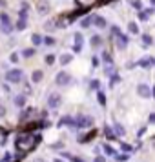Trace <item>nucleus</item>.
Here are the masks:
<instances>
[{
    "mask_svg": "<svg viewBox=\"0 0 155 162\" xmlns=\"http://www.w3.org/2000/svg\"><path fill=\"white\" fill-rule=\"evenodd\" d=\"M26 27H28L26 26V18H20V20L17 22V29H18V31H24Z\"/></svg>",
    "mask_w": 155,
    "mask_h": 162,
    "instance_id": "nucleus-12",
    "label": "nucleus"
},
{
    "mask_svg": "<svg viewBox=\"0 0 155 162\" xmlns=\"http://www.w3.org/2000/svg\"><path fill=\"white\" fill-rule=\"evenodd\" d=\"M106 137H108V139H113V137H115L113 129H109V127H106Z\"/></svg>",
    "mask_w": 155,
    "mask_h": 162,
    "instance_id": "nucleus-28",
    "label": "nucleus"
},
{
    "mask_svg": "<svg viewBox=\"0 0 155 162\" xmlns=\"http://www.w3.org/2000/svg\"><path fill=\"white\" fill-rule=\"evenodd\" d=\"M42 40H44V42H46V44H48V46H53V44H55V40H53V37H46V38H42Z\"/></svg>",
    "mask_w": 155,
    "mask_h": 162,
    "instance_id": "nucleus-24",
    "label": "nucleus"
},
{
    "mask_svg": "<svg viewBox=\"0 0 155 162\" xmlns=\"http://www.w3.org/2000/svg\"><path fill=\"white\" fill-rule=\"evenodd\" d=\"M69 159H71V160H73V162H84V160H82V159H77V157H69Z\"/></svg>",
    "mask_w": 155,
    "mask_h": 162,
    "instance_id": "nucleus-37",
    "label": "nucleus"
},
{
    "mask_svg": "<svg viewBox=\"0 0 155 162\" xmlns=\"http://www.w3.org/2000/svg\"><path fill=\"white\" fill-rule=\"evenodd\" d=\"M148 17H150L148 13H141V11H139V20H146Z\"/></svg>",
    "mask_w": 155,
    "mask_h": 162,
    "instance_id": "nucleus-29",
    "label": "nucleus"
},
{
    "mask_svg": "<svg viewBox=\"0 0 155 162\" xmlns=\"http://www.w3.org/2000/svg\"><path fill=\"white\" fill-rule=\"evenodd\" d=\"M113 131H115L117 135H121V137H122L124 133H126V129H124V127H122L121 124H115V126H113Z\"/></svg>",
    "mask_w": 155,
    "mask_h": 162,
    "instance_id": "nucleus-11",
    "label": "nucleus"
},
{
    "mask_svg": "<svg viewBox=\"0 0 155 162\" xmlns=\"http://www.w3.org/2000/svg\"><path fill=\"white\" fill-rule=\"evenodd\" d=\"M91 87L93 89H99V80H91Z\"/></svg>",
    "mask_w": 155,
    "mask_h": 162,
    "instance_id": "nucleus-34",
    "label": "nucleus"
},
{
    "mask_svg": "<svg viewBox=\"0 0 155 162\" xmlns=\"http://www.w3.org/2000/svg\"><path fill=\"white\" fill-rule=\"evenodd\" d=\"M95 162H106V160H104V157H97V159H95Z\"/></svg>",
    "mask_w": 155,
    "mask_h": 162,
    "instance_id": "nucleus-38",
    "label": "nucleus"
},
{
    "mask_svg": "<svg viewBox=\"0 0 155 162\" xmlns=\"http://www.w3.org/2000/svg\"><path fill=\"white\" fill-rule=\"evenodd\" d=\"M89 24H91V17H86L84 20H81V26L82 27H89Z\"/></svg>",
    "mask_w": 155,
    "mask_h": 162,
    "instance_id": "nucleus-18",
    "label": "nucleus"
},
{
    "mask_svg": "<svg viewBox=\"0 0 155 162\" xmlns=\"http://www.w3.org/2000/svg\"><path fill=\"white\" fill-rule=\"evenodd\" d=\"M104 151H106L108 155H115V153H117V151H115V149L111 148V146H104Z\"/></svg>",
    "mask_w": 155,
    "mask_h": 162,
    "instance_id": "nucleus-21",
    "label": "nucleus"
},
{
    "mask_svg": "<svg viewBox=\"0 0 155 162\" xmlns=\"http://www.w3.org/2000/svg\"><path fill=\"white\" fill-rule=\"evenodd\" d=\"M102 58H104V62H111V57H109V53H104V55H102Z\"/></svg>",
    "mask_w": 155,
    "mask_h": 162,
    "instance_id": "nucleus-31",
    "label": "nucleus"
},
{
    "mask_svg": "<svg viewBox=\"0 0 155 162\" xmlns=\"http://www.w3.org/2000/svg\"><path fill=\"white\" fill-rule=\"evenodd\" d=\"M24 57H33L35 55V49H31V47H28V49H24V53H22Z\"/></svg>",
    "mask_w": 155,
    "mask_h": 162,
    "instance_id": "nucleus-20",
    "label": "nucleus"
},
{
    "mask_svg": "<svg viewBox=\"0 0 155 162\" xmlns=\"http://www.w3.org/2000/svg\"><path fill=\"white\" fill-rule=\"evenodd\" d=\"M35 162H46V160H42V159H37V160H35Z\"/></svg>",
    "mask_w": 155,
    "mask_h": 162,
    "instance_id": "nucleus-39",
    "label": "nucleus"
},
{
    "mask_svg": "<svg viewBox=\"0 0 155 162\" xmlns=\"http://www.w3.org/2000/svg\"><path fill=\"white\" fill-rule=\"evenodd\" d=\"M132 6H133V7H137V9H142V2H139V0H133Z\"/></svg>",
    "mask_w": 155,
    "mask_h": 162,
    "instance_id": "nucleus-26",
    "label": "nucleus"
},
{
    "mask_svg": "<svg viewBox=\"0 0 155 162\" xmlns=\"http://www.w3.org/2000/svg\"><path fill=\"white\" fill-rule=\"evenodd\" d=\"M31 113H33L31 109H28L26 113H22V120H24V119H29V115H31Z\"/></svg>",
    "mask_w": 155,
    "mask_h": 162,
    "instance_id": "nucleus-33",
    "label": "nucleus"
},
{
    "mask_svg": "<svg viewBox=\"0 0 155 162\" xmlns=\"http://www.w3.org/2000/svg\"><path fill=\"white\" fill-rule=\"evenodd\" d=\"M115 159L121 160V162H124V160H128V155H124V153H115Z\"/></svg>",
    "mask_w": 155,
    "mask_h": 162,
    "instance_id": "nucleus-19",
    "label": "nucleus"
},
{
    "mask_svg": "<svg viewBox=\"0 0 155 162\" xmlns=\"http://www.w3.org/2000/svg\"><path fill=\"white\" fill-rule=\"evenodd\" d=\"M6 78L9 82H20L22 80V71L20 69H9L6 73Z\"/></svg>",
    "mask_w": 155,
    "mask_h": 162,
    "instance_id": "nucleus-2",
    "label": "nucleus"
},
{
    "mask_svg": "<svg viewBox=\"0 0 155 162\" xmlns=\"http://www.w3.org/2000/svg\"><path fill=\"white\" fill-rule=\"evenodd\" d=\"M31 40H33V44H35V46H38V44H42V37L35 33V35L31 37Z\"/></svg>",
    "mask_w": 155,
    "mask_h": 162,
    "instance_id": "nucleus-16",
    "label": "nucleus"
},
{
    "mask_svg": "<svg viewBox=\"0 0 155 162\" xmlns=\"http://www.w3.org/2000/svg\"><path fill=\"white\" fill-rule=\"evenodd\" d=\"M91 46H93V47L102 46V38H101V37H97V35H93V37H91Z\"/></svg>",
    "mask_w": 155,
    "mask_h": 162,
    "instance_id": "nucleus-10",
    "label": "nucleus"
},
{
    "mask_svg": "<svg viewBox=\"0 0 155 162\" xmlns=\"http://www.w3.org/2000/svg\"><path fill=\"white\" fill-rule=\"evenodd\" d=\"M4 115H6V107L0 106V117H4Z\"/></svg>",
    "mask_w": 155,
    "mask_h": 162,
    "instance_id": "nucleus-36",
    "label": "nucleus"
},
{
    "mask_svg": "<svg viewBox=\"0 0 155 162\" xmlns=\"http://www.w3.org/2000/svg\"><path fill=\"white\" fill-rule=\"evenodd\" d=\"M53 162H62V160H60V159H55V160H53Z\"/></svg>",
    "mask_w": 155,
    "mask_h": 162,
    "instance_id": "nucleus-40",
    "label": "nucleus"
},
{
    "mask_svg": "<svg viewBox=\"0 0 155 162\" xmlns=\"http://www.w3.org/2000/svg\"><path fill=\"white\" fill-rule=\"evenodd\" d=\"M46 62H48V64H53V62H55V57H53V55H48V57H46Z\"/></svg>",
    "mask_w": 155,
    "mask_h": 162,
    "instance_id": "nucleus-32",
    "label": "nucleus"
},
{
    "mask_svg": "<svg viewBox=\"0 0 155 162\" xmlns=\"http://www.w3.org/2000/svg\"><path fill=\"white\" fill-rule=\"evenodd\" d=\"M37 142H40V137L24 133V135H18L17 137V148L20 151H24V153H28V151H31L35 146H37Z\"/></svg>",
    "mask_w": 155,
    "mask_h": 162,
    "instance_id": "nucleus-1",
    "label": "nucleus"
},
{
    "mask_svg": "<svg viewBox=\"0 0 155 162\" xmlns=\"http://www.w3.org/2000/svg\"><path fill=\"white\" fill-rule=\"evenodd\" d=\"M99 102H101V104H106V97H104V93H99Z\"/></svg>",
    "mask_w": 155,
    "mask_h": 162,
    "instance_id": "nucleus-30",
    "label": "nucleus"
},
{
    "mask_svg": "<svg viewBox=\"0 0 155 162\" xmlns=\"http://www.w3.org/2000/svg\"><path fill=\"white\" fill-rule=\"evenodd\" d=\"M142 42L146 44V46H150V44H152V37L150 35H142Z\"/></svg>",
    "mask_w": 155,
    "mask_h": 162,
    "instance_id": "nucleus-22",
    "label": "nucleus"
},
{
    "mask_svg": "<svg viewBox=\"0 0 155 162\" xmlns=\"http://www.w3.org/2000/svg\"><path fill=\"white\" fill-rule=\"evenodd\" d=\"M68 82H69V77H68V75H66L64 71H62V73H58V75H57V84H58V86H66Z\"/></svg>",
    "mask_w": 155,
    "mask_h": 162,
    "instance_id": "nucleus-5",
    "label": "nucleus"
},
{
    "mask_svg": "<svg viewBox=\"0 0 155 162\" xmlns=\"http://www.w3.org/2000/svg\"><path fill=\"white\" fill-rule=\"evenodd\" d=\"M15 104H17V106H24V104H26V97H24V95H18L17 99H15Z\"/></svg>",
    "mask_w": 155,
    "mask_h": 162,
    "instance_id": "nucleus-13",
    "label": "nucleus"
},
{
    "mask_svg": "<svg viewBox=\"0 0 155 162\" xmlns=\"http://www.w3.org/2000/svg\"><path fill=\"white\" fill-rule=\"evenodd\" d=\"M117 38H119V42H117L119 49H124V47L128 46V37H126V35H121V33H119V35H117Z\"/></svg>",
    "mask_w": 155,
    "mask_h": 162,
    "instance_id": "nucleus-6",
    "label": "nucleus"
},
{
    "mask_svg": "<svg viewBox=\"0 0 155 162\" xmlns=\"http://www.w3.org/2000/svg\"><path fill=\"white\" fill-rule=\"evenodd\" d=\"M130 33H139V27H137V24H130Z\"/></svg>",
    "mask_w": 155,
    "mask_h": 162,
    "instance_id": "nucleus-23",
    "label": "nucleus"
},
{
    "mask_svg": "<svg viewBox=\"0 0 155 162\" xmlns=\"http://www.w3.org/2000/svg\"><path fill=\"white\" fill-rule=\"evenodd\" d=\"M137 93L142 97V99H150V97H152V89H150L146 84H141V86H139V87H137Z\"/></svg>",
    "mask_w": 155,
    "mask_h": 162,
    "instance_id": "nucleus-3",
    "label": "nucleus"
},
{
    "mask_svg": "<svg viewBox=\"0 0 155 162\" xmlns=\"http://www.w3.org/2000/svg\"><path fill=\"white\" fill-rule=\"evenodd\" d=\"M91 124V119H89V117H81V119H79V122L75 126H81V127H86V126H89Z\"/></svg>",
    "mask_w": 155,
    "mask_h": 162,
    "instance_id": "nucleus-8",
    "label": "nucleus"
},
{
    "mask_svg": "<svg viewBox=\"0 0 155 162\" xmlns=\"http://www.w3.org/2000/svg\"><path fill=\"white\" fill-rule=\"evenodd\" d=\"M38 13H48V4L46 2H40V4H38Z\"/></svg>",
    "mask_w": 155,
    "mask_h": 162,
    "instance_id": "nucleus-15",
    "label": "nucleus"
},
{
    "mask_svg": "<svg viewBox=\"0 0 155 162\" xmlns=\"http://www.w3.org/2000/svg\"><path fill=\"white\" fill-rule=\"evenodd\" d=\"M91 22H93L97 27H106V20H104L101 15H95V17H91Z\"/></svg>",
    "mask_w": 155,
    "mask_h": 162,
    "instance_id": "nucleus-4",
    "label": "nucleus"
},
{
    "mask_svg": "<svg viewBox=\"0 0 155 162\" xmlns=\"http://www.w3.org/2000/svg\"><path fill=\"white\" fill-rule=\"evenodd\" d=\"M111 73H113V67L108 66V67H106V75H111Z\"/></svg>",
    "mask_w": 155,
    "mask_h": 162,
    "instance_id": "nucleus-35",
    "label": "nucleus"
},
{
    "mask_svg": "<svg viewBox=\"0 0 155 162\" xmlns=\"http://www.w3.org/2000/svg\"><path fill=\"white\" fill-rule=\"evenodd\" d=\"M48 104H49V107H58L60 106V97L58 95H51L49 100H48Z\"/></svg>",
    "mask_w": 155,
    "mask_h": 162,
    "instance_id": "nucleus-7",
    "label": "nucleus"
},
{
    "mask_svg": "<svg viewBox=\"0 0 155 162\" xmlns=\"http://www.w3.org/2000/svg\"><path fill=\"white\" fill-rule=\"evenodd\" d=\"M31 78H33V82H38V80H42V71H35Z\"/></svg>",
    "mask_w": 155,
    "mask_h": 162,
    "instance_id": "nucleus-17",
    "label": "nucleus"
},
{
    "mask_svg": "<svg viewBox=\"0 0 155 162\" xmlns=\"http://www.w3.org/2000/svg\"><path fill=\"white\" fill-rule=\"evenodd\" d=\"M69 60H71V55H62V58H60V62H62V64H68Z\"/></svg>",
    "mask_w": 155,
    "mask_h": 162,
    "instance_id": "nucleus-25",
    "label": "nucleus"
},
{
    "mask_svg": "<svg viewBox=\"0 0 155 162\" xmlns=\"http://www.w3.org/2000/svg\"><path fill=\"white\" fill-rule=\"evenodd\" d=\"M60 124H68V126H73V127H75V120L71 119V117H64Z\"/></svg>",
    "mask_w": 155,
    "mask_h": 162,
    "instance_id": "nucleus-14",
    "label": "nucleus"
},
{
    "mask_svg": "<svg viewBox=\"0 0 155 162\" xmlns=\"http://www.w3.org/2000/svg\"><path fill=\"white\" fill-rule=\"evenodd\" d=\"M152 62H153V60H141V62H139V66H142V67H148Z\"/></svg>",
    "mask_w": 155,
    "mask_h": 162,
    "instance_id": "nucleus-27",
    "label": "nucleus"
},
{
    "mask_svg": "<svg viewBox=\"0 0 155 162\" xmlns=\"http://www.w3.org/2000/svg\"><path fill=\"white\" fill-rule=\"evenodd\" d=\"M75 40H77V44H75V51H81V44H82V35L81 33H75Z\"/></svg>",
    "mask_w": 155,
    "mask_h": 162,
    "instance_id": "nucleus-9",
    "label": "nucleus"
}]
</instances>
